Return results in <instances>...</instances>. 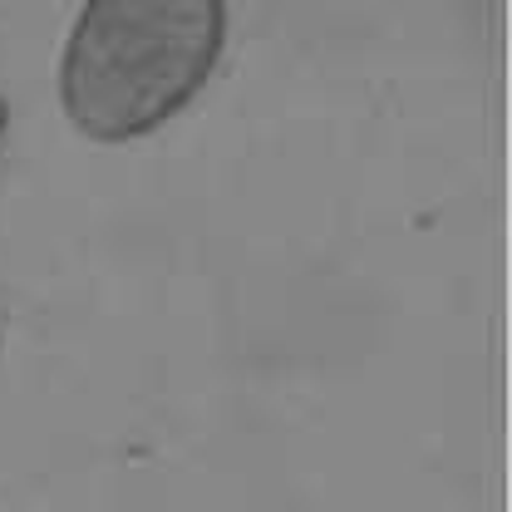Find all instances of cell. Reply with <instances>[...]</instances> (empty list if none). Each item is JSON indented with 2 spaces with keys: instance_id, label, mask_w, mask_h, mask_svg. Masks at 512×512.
Listing matches in <instances>:
<instances>
[{
  "instance_id": "obj_2",
  "label": "cell",
  "mask_w": 512,
  "mask_h": 512,
  "mask_svg": "<svg viewBox=\"0 0 512 512\" xmlns=\"http://www.w3.org/2000/svg\"><path fill=\"white\" fill-rule=\"evenodd\" d=\"M0 128H5V109H0Z\"/></svg>"
},
{
  "instance_id": "obj_1",
  "label": "cell",
  "mask_w": 512,
  "mask_h": 512,
  "mask_svg": "<svg viewBox=\"0 0 512 512\" xmlns=\"http://www.w3.org/2000/svg\"><path fill=\"white\" fill-rule=\"evenodd\" d=\"M227 40L222 0H84L60 64L79 133L124 143L183 114Z\"/></svg>"
}]
</instances>
